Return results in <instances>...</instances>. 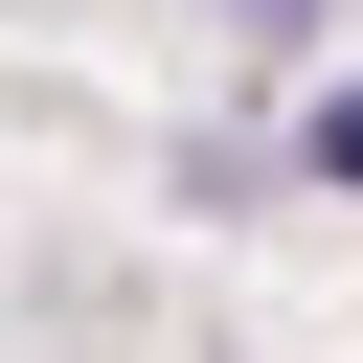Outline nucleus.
<instances>
[{
  "instance_id": "f03ea898",
  "label": "nucleus",
  "mask_w": 363,
  "mask_h": 363,
  "mask_svg": "<svg viewBox=\"0 0 363 363\" xmlns=\"http://www.w3.org/2000/svg\"><path fill=\"white\" fill-rule=\"evenodd\" d=\"M227 23H340V0H227Z\"/></svg>"
},
{
  "instance_id": "f257e3e1",
  "label": "nucleus",
  "mask_w": 363,
  "mask_h": 363,
  "mask_svg": "<svg viewBox=\"0 0 363 363\" xmlns=\"http://www.w3.org/2000/svg\"><path fill=\"white\" fill-rule=\"evenodd\" d=\"M318 182H340V204H363V91H318Z\"/></svg>"
}]
</instances>
